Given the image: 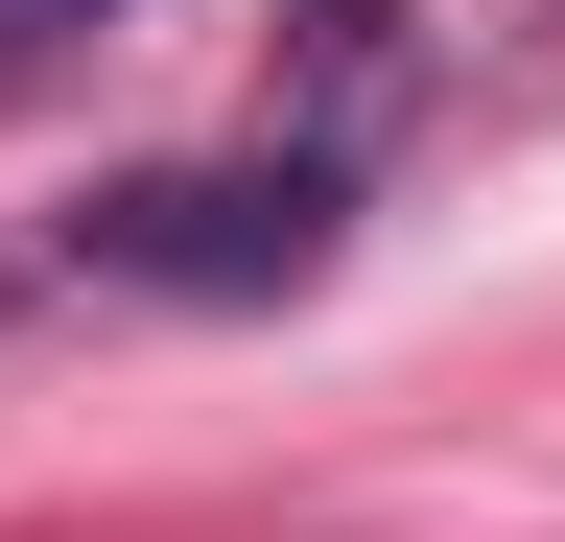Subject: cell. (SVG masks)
<instances>
[{
	"label": "cell",
	"mask_w": 565,
	"mask_h": 542,
	"mask_svg": "<svg viewBox=\"0 0 565 542\" xmlns=\"http://www.w3.org/2000/svg\"><path fill=\"white\" fill-rule=\"evenodd\" d=\"M95 24H141V0H0V95H24V72H71Z\"/></svg>",
	"instance_id": "obj_3"
},
{
	"label": "cell",
	"mask_w": 565,
	"mask_h": 542,
	"mask_svg": "<svg viewBox=\"0 0 565 542\" xmlns=\"http://www.w3.org/2000/svg\"><path fill=\"white\" fill-rule=\"evenodd\" d=\"M424 72H448V47H424V0H282V24H259V142L353 189V166L424 118Z\"/></svg>",
	"instance_id": "obj_2"
},
{
	"label": "cell",
	"mask_w": 565,
	"mask_h": 542,
	"mask_svg": "<svg viewBox=\"0 0 565 542\" xmlns=\"http://www.w3.org/2000/svg\"><path fill=\"white\" fill-rule=\"evenodd\" d=\"M330 236H353V189L282 166V142H236V166H118L95 213H71V259L141 284V307H307Z\"/></svg>",
	"instance_id": "obj_1"
}]
</instances>
